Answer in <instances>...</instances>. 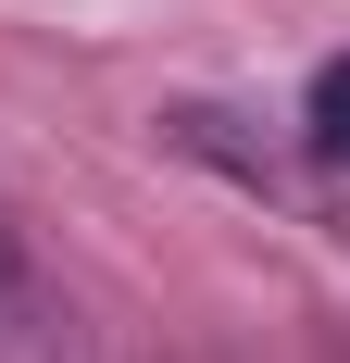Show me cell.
Masks as SVG:
<instances>
[{
	"label": "cell",
	"instance_id": "obj_2",
	"mask_svg": "<svg viewBox=\"0 0 350 363\" xmlns=\"http://www.w3.org/2000/svg\"><path fill=\"white\" fill-rule=\"evenodd\" d=\"M13 313H26V289H13V251H0V326H13Z\"/></svg>",
	"mask_w": 350,
	"mask_h": 363
},
{
	"label": "cell",
	"instance_id": "obj_1",
	"mask_svg": "<svg viewBox=\"0 0 350 363\" xmlns=\"http://www.w3.org/2000/svg\"><path fill=\"white\" fill-rule=\"evenodd\" d=\"M300 125H313V150H338V163H350V50H338V63L313 75V101H300Z\"/></svg>",
	"mask_w": 350,
	"mask_h": 363
}]
</instances>
